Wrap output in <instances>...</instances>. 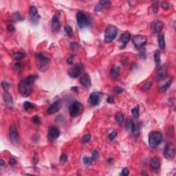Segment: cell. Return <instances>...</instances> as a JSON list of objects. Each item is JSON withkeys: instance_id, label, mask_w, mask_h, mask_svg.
Here are the masks:
<instances>
[{"instance_id": "39", "label": "cell", "mask_w": 176, "mask_h": 176, "mask_svg": "<svg viewBox=\"0 0 176 176\" xmlns=\"http://www.w3.org/2000/svg\"><path fill=\"white\" fill-rule=\"evenodd\" d=\"M32 121L33 123L35 124V125H39L41 123V120H40V118L38 116H34L33 118H32Z\"/></svg>"}, {"instance_id": "2", "label": "cell", "mask_w": 176, "mask_h": 176, "mask_svg": "<svg viewBox=\"0 0 176 176\" xmlns=\"http://www.w3.org/2000/svg\"><path fill=\"white\" fill-rule=\"evenodd\" d=\"M50 63V60L47 56L41 53H37L36 54V64L37 69L39 71L46 72L48 69Z\"/></svg>"}, {"instance_id": "49", "label": "cell", "mask_w": 176, "mask_h": 176, "mask_svg": "<svg viewBox=\"0 0 176 176\" xmlns=\"http://www.w3.org/2000/svg\"><path fill=\"white\" fill-rule=\"evenodd\" d=\"M107 102H108V103H110V104L114 103V97L113 96L108 97V98H107Z\"/></svg>"}, {"instance_id": "8", "label": "cell", "mask_w": 176, "mask_h": 176, "mask_svg": "<svg viewBox=\"0 0 176 176\" xmlns=\"http://www.w3.org/2000/svg\"><path fill=\"white\" fill-rule=\"evenodd\" d=\"M126 126H127V129L128 130H130L131 132V134L133 135V137L137 138L140 135V129L138 125H136L132 119L129 118L127 121L126 123Z\"/></svg>"}, {"instance_id": "14", "label": "cell", "mask_w": 176, "mask_h": 176, "mask_svg": "<svg viewBox=\"0 0 176 176\" xmlns=\"http://www.w3.org/2000/svg\"><path fill=\"white\" fill-rule=\"evenodd\" d=\"M168 76V68L165 65H163L159 67L158 72H157V76H156V79L158 81H162L166 79Z\"/></svg>"}, {"instance_id": "28", "label": "cell", "mask_w": 176, "mask_h": 176, "mask_svg": "<svg viewBox=\"0 0 176 176\" xmlns=\"http://www.w3.org/2000/svg\"><path fill=\"white\" fill-rule=\"evenodd\" d=\"M116 120L119 125H121L124 121V116L122 113L118 112L116 114Z\"/></svg>"}, {"instance_id": "47", "label": "cell", "mask_w": 176, "mask_h": 176, "mask_svg": "<svg viewBox=\"0 0 176 176\" xmlns=\"http://www.w3.org/2000/svg\"><path fill=\"white\" fill-rule=\"evenodd\" d=\"M74 57V55H72V56H69V58L67 59V63L68 64H69V65H72V64L73 63Z\"/></svg>"}, {"instance_id": "27", "label": "cell", "mask_w": 176, "mask_h": 176, "mask_svg": "<svg viewBox=\"0 0 176 176\" xmlns=\"http://www.w3.org/2000/svg\"><path fill=\"white\" fill-rule=\"evenodd\" d=\"M131 113H132L133 117L135 118V119H138L140 116V107L139 106H136L134 108H133L131 110Z\"/></svg>"}, {"instance_id": "10", "label": "cell", "mask_w": 176, "mask_h": 176, "mask_svg": "<svg viewBox=\"0 0 176 176\" xmlns=\"http://www.w3.org/2000/svg\"><path fill=\"white\" fill-rule=\"evenodd\" d=\"M83 71V65L82 63H79L77 65H75L74 66H73L72 67L70 68V69L69 70V77L73 78V79H75V78H77L79 77L82 74V72Z\"/></svg>"}, {"instance_id": "35", "label": "cell", "mask_w": 176, "mask_h": 176, "mask_svg": "<svg viewBox=\"0 0 176 176\" xmlns=\"http://www.w3.org/2000/svg\"><path fill=\"white\" fill-rule=\"evenodd\" d=\"M90 140H91V135L90 134H86L82 138L81 141L83 144H86V143H89Z\"/></svg>"}, {"instance_id": "32", "label": "cell", "mask_w": 176, "mask_h": 176, "mask_svg": "<svg viewBox=\"0 0 176 176\" xmlns=\"http://www.w3.org/2000/svg\"><path fill=\"white\" fill-rule=\"evenodd\" d=\"M93 160H94V159L92 158L85 156V157H84L83 159V164H84L85 165H87V166H88V165L92 164V162H93Z\"/></svg>"}, {"instance_id": "30", "label": "cell", "mask_w": 176, "mask_h": 176, "mask_svg": "<svg viewBox=\"0 0 176 176\" xmlns=\"http://www.w3.org/2000/svg\"><path fill=\"white\" fill-rule=\"evenodd\" d=\"M154 59L157 66L160 65V52L159 51H156L154 54Z\"/></svg>"}, {"instance_id": "5", "label": "cell", "mask_w": 176, "mask_h": 176, "mask_svg": "<svg viewBox=\"0 0 176 176\" xmlns=\"http://www.w3.org/2000/svg\"><path fill=\"white\" fill-rule=\"evenodd\" d=\"M118 34V29L116 26L109 25L107 26L104 34V41L105 43H111L114 40Z\"/></svg>"}, {"instance_id": "43", "label": "cell", "mask_w": 176, "mask_h": 176, "mask_svg": "<svg viewBox=\"0 0 176 176\" xmlns=\"http://www.w3.org/2000/svg\"><path fill=\"white\" fill-rule=\"evenodd\" d=\"M129 168H124L122 171V173H121V175L122 176H127L129 175Z\"/></svg>"}, {"instance_id": "29", "label": "cell", "mask_w": 176, "mask_h": 176, "mask_svg": "<svg viewBox=\"0 0 176 176\" xmlns=\"http://www.w3.org/2000/svg\"><path fill=\"white\" fill-rule=\"evenodd\" d=\"M23 107H24V109H25L26 111H28V110H31V109H32V108L36 107V106L34 104H32V103H31V102H29V101H26V102H24V104H23Z\"/></svg>"}, {"instance_id": "25", "label": "cell", "mask_w": 176, "mask_h": 176, "mask_svg": "<svg viewBox=\"0 0 176 176\" xmlns=\"http://www.w3.org/2000/svg\"><path fill=\"white\" fill-rule=\"evenodd\" d=\"M172 82H173V79H171V80H169V81H168L167 82L165 85H162V86L160 88V89H159L160 92H161V93H164V92H166V90L170 87L171 85L172 84Z\"/></svg>"}, {"instance_id": "34", "label": "cell", "mask_w": 176, "mask_h": 176, "mask_svg": "<svg viewBox=\"0 0 176 176\" xmlns=\"http://www.w3.org/2000/svg\"><path fill=\"white\" fill-rule=\"evenodd\" d=\"M23 65L22 63H21L19 62H18L17 63H15L14 65V67H13V69L15 72H20L21 69H23Z\"/></svg>"}, {"instance_id": "48", "label": "cell", "mask_w": 176, "mask_h": 176, "mask_svg": "<svg viewBox=\"0 0 176 176\" xmlns=\"http://www.w3.org/2000/svg\"><path fill=\"white\" fill-rule=\"evenodd\" d=\"M38 162H39V156L38 155H37V153H35L33 157V164H37Z\"/></svg>"}, {"instance_id": "17", "label": "cell", "mask_w": 176, "mask_h": 176, "mask_svg": "<svg viewBox=\"0 0 176 176\" xmlns=\"http://www.w3.org/2000/svg\"><path fill=\"white\" fill-rule=\"evenodd\" d=\"M59 135H60V131H59V129L54 126H51L48 129V138L52 140H56L57 138H59Z\"/></svg>"}, {"instance_id": "50", "label": "cell", "mask_w": 176, "mask_h": 176, "mask_svg": "<svg viewBox=\"0 0 176 176\" xmlns=\"http://www.w3.org/2000/svg\"><path fill=\"white\" fill-rule=\"evenodd\" d=\"M102 6L100 5V4H98V5L96 6V8H95V11H96V12H99V11H100V10L102 9Z\"/></svg>"}, {"instance_id": "56", "label": "cell", "mask_w": 176, "mask_h": 176, "mask_svg": "<svg viewBox=\"0 0 176 176\" xmlns=\"http://www.w3.org/2000/svg\"><path fill=\"white\" fill-rule=\"evenodd\" d=\"M142 175H148V174L147 173H145V171H143V173H142Z\"/></svg>"}, {"instance_id": "24", "label": "cell", "mask_w": 176, "mask_h": 176, "mask_svg": "<svg viewBox=\"0 0 176 176\" xmlns=\"http://www.w3.org/2000/svg\"><path fill=\"white\" fill-rule=\"evenodd\" d=\"M158 46L159 48L161 49V50H163L165 48V40H164V34H160L158 36Z\"/></svg>"}, {"instance_id": "13", "label": "cell", "mask_w": 176, "mask_h": 176, "mask_svg": "<svg viewBox=\"0 0 176 176\" xmlns=\"http://www.w3.org/2000/svg\"><path fill=\"white\" fill-rule=\"evenodd\" d=\"M9 138L10 140L15 145H17L19 142V136L17 129L15 126H11L9 129Z\"/></svg>"}, {"instance_id": "12", "label": "cell", "mask_w": 176, "mask_h": 176, "mask_svg": "<svg viewBox=\"0 0 176 176\" xmlns=\"http://www.w3.org/2000/svg\"><path fill=\"white\" fill-rule=\"evenodd\" d=\"M102 98V94L100 92H93L89 96L88 102L92 106H96L99 104Z\"/></svg>"}, {"instance_id": "6", "label": "cell", "mask_w": 176, "mask_h": 176, "mask_svg": "<svg viewBox=\"0 0 176 176\" xmlns=\"http://www.w3.org/2000/svg\"><path fill=\"white\" fill-rule=\"evenodd\" d=\"M84 110L83 105L79 101H74L69 107V114L72 117H77L81 114Z\"/></svg>"}, {"instance_id": "4", "label": "cell", "mask_w": 176, "mask_h": 176, "mask_svg": "<svg viewBox=\"0 0 176 176\" xmlns=\"http://www.w3.org/2000/svg\"><path fill=\"white\" fill-rule=\"evenodd\" d=\"M78 26L81 28H85L91 24V18L83 11H79L77 14Z\"/></svg>"}, {"instance_id": "55", "label": "cell", "mask_w": 176, "mask_h": 176, "mask_svg": "<svg viewBox=\"0 0 176 176\" xmlns=\"http://www.w3.org/2000/svg\"><path fill=\"white\" fill-rule=\"evenodd\" d=\"M72 89L74 90V91H77L78 90V89H77V87H72Z\"/></svg>"}, {"instance_id": "31", "label": "cell", "mask_w": 176, "mask_h": 176, "mask_svg": "<svg viewBox=\"0 0 176 176\" xmlns=\"http://www.w3.org/2000/svg\"><path fill=\"white\" fill-rule=\"evenodd\" d=\"M13 18L14 21H20L24 20L23 16H21L19 13H15L13 15Z\"/></svg>"}, {"instance_id": "41", "label": "cell", "mask_w": 176, "mask_h": 176, "mask_svg": "<svg viewBox=\"0 0 176 176\" xmlns=\"http://www.w3.org/2000/svg\"><path fill=\"white\" fill-rule=\"evenodd\" d=\"M123 92V89L121 87H114V92L116 93V94H121Z\"/></svg>"}, {"instance_id": "16", "label": "cell", "mask_w": 176, "mask_h": 176, "mask_svg": "<svg viewBox=\"0 0 176 176\" xmlns=\"http://www.w3.org/2000/svg\"><path fill=\"white\" fill-rule=\"evenodd\" d=\"M164 28V23L160 21H154L151 24V30L153 34H158L161 32Z\"/></svg>"}, {"instance_id": "22", "label": "cell", "mask_w": 176, "mask_h": 176, "mask_svg": "<svg viewBox=\"0 0 176 176\" xmlns=\"http://www.w3.org/2000/svg\"><path fill=\"white\" fill-rule=\"evenodd\" d=\"M120 69L119 67L116 66V65L113 66L112 67L111 70H110V77H111L112 79H117L118 77V76H119V74H120Z\"/></svg>"}, {"instance_id": "9", "label": "cell", "mask_w": 176, "mask_h": 176, "mask_svg": "<svg viewBox=\"0 0 176 176\" xmlns=\"http://www.w3.org/2000/svg\"><path fill=\"white\" fill-rule=\"evenodd\" d=\"M147 41V39L145 36L140 35V34H138V35H135L132 38V42L135 48L140 49L142 48L143 46H145Z\"/></svg>"}, {"instance_id": "26", "label": "cell", "mask_w": 176, "mask_h": 176, "mask_svg": "<svg viewBox=\"0 0 176 176\" xmlns=\"http://www.w3.org/2000/svg\"><path fill=\"white\" fill-rule=\"evenodd\" d=\"M12 56H13V59L16 60V61H19V60H21L25 57V54L23 52H17L13 54Z\"/></svg>"}, {"instance_id": "38", "label": "cell", "mask_w": 176, "mask_h": 176, "mask_svg": "<svg viewBox=\"0 0 176 176\" xmlns=\"http://www.w3.org/2000/svg\"><path fill=\"white\" fill-rule=\"evenodd\" d=\"M151 82H148V83H147L143 86V91H145V92L148 91V90H149V89H151Z\"/></svg>"}, {"instance_id": "33", "label": "cell", "mask_w": 176, "mask_h": 176, "mask_svg": "<svg viewBox=\"0 0 176 176\" xmlns=\"http://www.w3.org/2000/svg\"><path fill=\"white\" fill-rule=\"evenodd\" d=\"M65 31L67 34L68 37H73V35H74L73 30H72V27H70L69 26H66L65 27Z\"/></svg>"}, {"instance_id": "3", "label": "cell", "mask_w": 176, "mask_h": 176, "mask_svg": "<svg viewBox=\"0 0 176 176\" xmlns=\"http://www.w3.org/2000/svg\"><path fill=\"white\" fill-rule=\"evenodd\" d=\"M162 140V134L160 131H154L149 134V144L151 148H156Z\"/></svg>"}, {"instance_id": "36", "label": "cell", "mask_w": 176, "mask_h": 176, "mask_svg": "<svg viewBox=\"0 0 176 176\" xmlns=\"http://www.w3.org/2000/svg\"><path fill=\"white\" fill-rule=\"evenodd\" d=\"M79 44H77V43H72L70 44V49L72 50H77L79 49Z\"/></svg>"}, {"instance_id": "51", "label": "cell", "mask_w": 176, "mask_h": 176, "mask_svg": "<svg viewBox=\"0 0 176 176\" xmlns=\"http://www.w3.org/2000/svg\"><path fill=\"white\" fill-rule=\"evenodd\" d=\"M8 31H10V32H15V27L13 26V25H8Z\"/></svg>"}, {"instance_id": "52", "label": "cell", "mask_w": 176, "mask_h": 176, "mask_svg": "<svg viewBox=\"0 0 176 176\" xmlns=\"http://www.w3.org/2000/svg\"><path fill=\"white\" fill-rule=\"evenodd\" d=\"M10 166H14V165H15L16 164V163H17V162H16V160H15L14 158H10Z\"/></svg>"}, {"instance_id": "53", "label": "cell", "mask_w": 176, "mask_h": 176, "mask_svg": "<svg viewBox=\"0 0 176 176\" xmlns=\"http://www.w3.org/2000/svg\"><path fill=\"white\" fill-rule=\"evenodd\" d=\"M145 49H143L142 50H141L140 52V56L142 57V58H145L146 57V55H145Z\"/></svg>"}, {"instance_id": "7", "label": "cell", "mask_w": 176, "mask_h": 176, "mask_svg": "<svg viewBox=\"0 0 176 176\" xmlns=\"http://www.w3.org/2000/svg\"><path fill=\"white\" fill-rule=\"evenodd\" d=\"M164 156L166 159L172 160L175 156V147L172 143H168L164 150Z\"/></svg>"}, {"instance_id": "37", "label": "cell", "mask_w": 176, "mask_h": 176, "mask_svg": "<svg viewBox=\"0 0 176 176\" xmlns=\"http://www.w3.org/2000/svg\"><path fill=\"white\" fill-rule=\"evenodd\" d=\"M117 134H118V133L116 131H113L112 133H111L110 135H109V136H108L109 140H114L115 138H116Z\"/></svg>"}, {"instance_id": "1", "label": "cell", "mask_w": 176, "mask_h": 176, "mask_svg": "<svg viewBox=\"0 0 176 176\" xmlns=\"http://www.w3.org/2000/svg\"><path fill=\"white\" fill-rule=\"evenodd\" d=\"M37 79V76L31 75L19 83L18 85L19 91L23 97H28L32 92V87Z\"/></svg>"}, {"instance_id": "15", "label": "cell", "mask_w": 176, "mask_h": 176, "mask_svg": "<svg viewBox=\"0 0 176 176\" xmlns=\"http://www.w3.org/2000/svg\"><path fill=\"white\" fill-rule=\"evenodd\" d=\"M62 107V103L61 102V100H57L55 102H54L50 107H48V109L47 110V113L48 114H56L59 112V110L61 109Z\"/></svg>"}, {"instance_id": "11", "label": "cell", "mask_w": 176, "mask_h": 176, "mask_svg": "<svg viewBox=\"0 0 176 176\" xmlns=\"http://www.w3.org/2000/svg\"><path fill=\"white\" fill-rule=\"evenodd\" d=\"M29 15H30V19L31 23L34 25H37L39 23V21L41 19V17L39 15L37 8L35 6H32L29 10Z\"/></svg>"}, {"instance_id": "44", "label": "cell", "mask_w": 176, "mask_h": 176, "mask_svg": "<svg viewBox=\"0 0 176 176\" xmlns=\"http://www.w3.org/2000/svg\"><path fill=\"white\" fill-rule=\"evenodd\" d=\"M98 157H99V153H98V151L96 150L93 151H92V158L94 160V159L98 158Z\"/></svg>"}, {"instance_id": "42", "label": "cell", "mask_w": 176, "mask_h": 176, "mask_svg": "<svg viewBox=\"0 0 176 176\" xmlns=\"http://www.w3.org/2000/svg\"><path fill=\"white\" fill-rule=\"evenodd\" d=\"M2 85L3 89H4V91H6V92L8 91V88L10 87V84L8 83H7V82H2Z\"/></svg>"}, {"instance_id": "21", "label": "cell", "mask_w": 176, "mask_h": 176, "mask_svg": "<svg viewBox=\"0 0 176 176\" xmlns=\"http://www.w3.org/2000/svg\"><path fill=\"white\" fill-rule=\"evenodd\" d=\"M52 30L54 33L59 32L60 30V22H59V18L56 16H54L52 19Z\"/></svg>"}, {"instance_id": "20", "label": "cell", "mask_w": 176, "mask_h": 176, "mask_svg": "<svg viewBox=\"0 0 176 176\" xmlns=\"http://www.w3.org/2000/svg\"><path fill=\"white\" fill-rule=\"evenodd\" d=\"M150 166L153 171H158L160 168V160L157 157H154L151 160Z\"/></svg>"}, {"instance_id": "45", "label": "cell", "mask_w": 176, "mask_h": 176, "mask_svg": "<svg viewBox=\"0 0 176 176\" xmlns=\"http://www.w3.org/2000/svg\"><path fill=\"white\" fill-rule=\"evenodd\" d=\"M67 156L65 153L62 154L60 157V161L62 162H67Z\"/></svg>"}, {"instance_id": "54", "label": "cell", "mask_w": 176, "mask_h": 176, "mask_svg": "<svg viewBox=\"0 0 176 176\" xmlns=\"http://www.w3.org/2000/svg\"><path fill=\"white\" fill-rule=\"evenodd\" d=\"M0 165H1V167H3V166L5 165V162H4V160H2V159L0 160Z\"/></svg>"}, {"instance_id": "19", "label": "cell", "mask_w": 176, "mask_h": 176, "mask_svg": "<svg viewBox=\"0 0 176 176\" xmlns=\"http://www.w3.org/2000/svg\"><path fill=\"white\" fill-rule=\"evenodd\" d=\"M131 39V34L128 32H125L123 34H121L120 37V41L122 43V46H120V48H124Z\"/></svg>"}, {"instance_id": "46", "label": "cell", "mask_w": 176, "mask_h": 176, "mask_svg": "<svg viewBox=\"0 0 176 176\" xmlns=\"http://www.w3.org/2000/svg\"><path fill=\"white\" fill-rule=\"evenodd\" d=\"M161 6L164 10H168L169 7H170V6H169V4L167 2H162V4H161Z\"/></svg>"}, {"instance_id": "23", "label": "cell", "mask_w": 176, "mask_h": 176, "mask_svg": "<svg viewBox=\"0 0 176 176\" xmlns=\"http://www.w3.org/2000/svg\"><path fill=\"white\" fill-rule=\"evenodd\" d=\"M3 98H4V102L6 103V105H8V106H12L13 104V100L12 96L8 93L7 92H6L4 95H3Z\"/></svg>"}, {"instance_id": "18", "label": "cell", "mask_w": 176, "mask_h": 176, "mask_svg": "<svg viewBox=\"0 0 176 176\" xmlns=\"http://www.w3.org/2000/svg\"><path fill=\"white\" fill-rule=\"evenodd\" d=\"M80 82L82 86H83L85 88H89L92 85V83H91V79L90 77L88 74H83L81 75V79H80Z\"/></svg>"}, {"instance_id": "40", "label": "cell", "mask_w": 176, "mask_h": 176, "mask_svg": "<svg viewBox=\"0 0 176 176\" xmlns=\"http://www.w3.org/2000/svg\"><path fill=\"white\" fill-rule=\"evenodd\" d=\"M99 4L102 6V7H104V6L106 7V6H110L111 5V2L107 1V0H105V1H101V2H100Z\"/></svg>"}]
</instances>
